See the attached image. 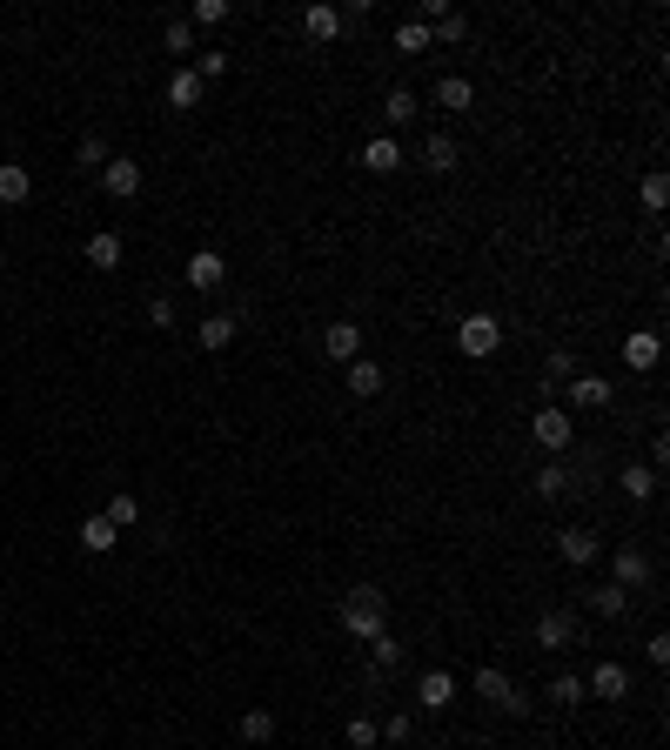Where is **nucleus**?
Returning a JSON list of instances; mask_svg holds the SVG:
<instances>
[{"label":"nucleus","instance_id":"nucleus-1","mask_svg":"<svg viewBox=\"0 0 670 750\" xmlns=\"http://www.w3.org/2000/svg\"><path fill=\"white\" fill-rule=\"evenodd\" d=\"M382 623H389V596L376 590V583H356V590L342 596V630H349V637H382Z\"/></svg>","mask_w":670,"mask_h":750},{"label":"nucleus","instance_id":"nucleus-2","mask_svg":"<svg viewBox=\"0 0 670 750\" xmlns=\"http://www.w3.org/2000/svg\"><path fill=\"white\" fill-rule=\"evenodd\" d=\"M469 690H476V697H483L490 710H503V717H523V704H530V697H523V690H516L510 677L496 670V663H483V670L469 677Z\"/></svg>","mask_w":670,"mask_h":750},{"label":"nucleus","instance_id":"nucleus-3","mask_svg":"<svg viewBox=\"0 0 670 750\" xmlns=\"http://www.w3.org/2000/svg\"><path fill=\"white\" fill-rule=\"evenodd\" d=\"M456 349H463L469 362L496 355L503 349V322H496V315H469V322H456Z\"/></svg>","mask_w":670,"mask_h":750},{"label":"nucleus","instance_id":"nucleus-4","mask_svg":"<svg viewBox=\"0 0 670 750\" xmlns=\"http://www.w3.org/2000/svg\"><path fill=\"white\" fill-rule=\"evenodd\" d=\"M530 436L543 442V449H550V456H563V449H570V442H577V416H570V409H557V402H550V409H536Z\"/></svg>","mask_w":670,"mask_h":750},{"label":"nucleus","instance_id":"nucleus-5","mask_svg":"<svg viewBox=\"0 0 670 750\" xmlns=\"http://www.w3.org/2000/svg\"><path fill=\"white\" fill-rule=\"evenodd\" d=\"M141 181L148 175H141V161H128V155H108V168H101V188H108L114 201H134L141 195Z\"/></svg>","mask_w":670,"mask_h":750},{"label":"nucleus","instance_id":"nucleus-6","mask_svg":"<svg viewBox=\"0 0 670 750\" xmlns=\"http://www.w3.org/2000/svg\"><path fill=\"white\" fill-rule=\"evenodd\" d=\"M530 637H536V650H570V643H577V617H570V610H543Z\"/></svg>","mask_w":670,"mask_h":750},{"label":"nucleus","instance_id":"nucleus-7","mask_svg":"<svg viewBox=\"0 0 670 750\" xmlns=\"http://www.w3.org/2000/svg\"><path fill=\"white\" fill-rule=\"evenodd\" d=\"M610 570H617V590H644L650 576H657V570H650V556L637 550V543H624V550H610Z\"/></svg>","mask_w":670,"mask_h":750},{"label":"nucleus","instance_id":"nucleus-8","mask_svg":"<svg viewBox=\"0 0 670 750\" xmlns=\"http://www.w3.org/2000/svg\"><path fill=\"white\" fill-rule=\"evenodd\" d=\"M563 389H570V402H577V409H610V396H617V382H610V375H570V382H563Z\"/></svg>","mask_w":670,"mask_h":750},{"label":"nucleus","instance_id":"nucleus-9","mask_svg":"<svg viewBox=\"0 0 670 750\" xmlns=\"http://www.w3.org/2000/svg\"><path fill=\"white\" fill-rule=\"evenodd\" d=\"M181 282H188V288H222V282H228V262L215 255V248H195V255H188V268H181Z\"/></svg>","mask_w":670,"mask_h":750},{"label":"nucleus","instance_id":"nucleus-10","mask_svg":"<svg viewBox=\"0 0 670 750\" xmlns=\"http://www.w3.org/2000/svg\"><path fill=\"white\" fill-rule=\"evenodd\" d=\"M322 349H329L335 362L349 369V362L362 355V322H329V329H322Z\"/></svg>","mask_w":670,"mask_h":750},{"label":"nucleus","instance_id":"nucleus-11","mask_svg":"<svg viewBox=\"0 0 670 750\" xmlns=\"http://www.w3.org/2000/svg\"><path fill=\"white\" fill-rule=\"evenodd\" d=\"M624 362L637 375H650L657 362H664V342H657V329H637V335H624Z\"/></svg>","mask_w":670,"mask_h":750},{"label":"nucleus","instance_id":"nucleus-12","mask_svg":"<svg viewBox=\"0 0 670 750\" xmlns=\"http://www.w3.org/2000/svg\"><path fill=\"white\" fill-rule=\"evenodd\" d=\"M416 704L423 710H449L456 704V677H449V670H423V677H416Z\"/></svg>","mask_w":670,"mask_h":750},{"label":"nucleus","instance_id":"nucleus-13","mask_svg":"<svg viewBox=\"0 0 670 750\" xmlns=\"http://www.w3.org/2000/svg\"><path fill=\"white\" fill-rule=\"evenodd\" d=\"M583 690H590V697H603V704H617V697H630V670H624V663H597Z\"/></svg>","mask_w":670,"mask_h":750},{"label":"nucleus","instance_id":"nucleus-14","mask_svg":"<svg viewBox=\"0 0 670 750\" xmlns=\"http://www.w3.org/2000/svg\"><path fill=\"white\" fill-rule=\"evenodd\" d=\"M342 389H349V396H356V402L382 396V369H376V362H369V355H356V362L342 369Z\"/></svg>","mask_w":670,"mask_h":750},{"label":"nucleus","instance_id":"nucleus-15","mask_svg":"<svg viewBox=\"0 0 670 750\" xmlns=\"http://www.w3.org/2000/svg\"><path fill=\"white\" fill-rule=\"evenodd\" d=\"M362 168H369V175H396V168H402L396 134H376V141H362Z\"/></svg>","mask_w":670,"mask_h":750},{"label":"nucleus","instance_id":"nucleus-16","mask_svg":"<svg viewBox=\"0 0 670 750\" xmlns=\"http://www.w3.org/2000/svg\"><path fill=\"white\" fill-rule=\"evenodd\" d=\"M436 108H449V114H469V108H476L469 74H443V81H436Z\"/></svg>","mask_w":670,"mask_h":750},{"label":"nucleus","instance_id":"nucleus-17","mask_svg":"<svg viewBox=\"0 0 670 750\" xmlns=\"http://www.w3.org/2000/svg\"><path fill=\"white\" fill-rule=\"evenodd\" d=\"M557 556L583 570V563H597V556H603V543H597L590 530H563V536H557Z\"/></svg>","mask_w":670,"mask_h":750},{"label":"nucleus","instance_id":"nucleus-18","mask_svg":"<svg viewBox=\"0 0 670 750\" xmlns=\"http://www.w3.org/2000/svg\"><path fill=\"white\" fill-rule=\"evenodd\" d=\"M27 195H34V175H27L21 161H0V201H7V208H21Z\"/></svg>","mask_w":670,"mask_h":750},{"label":"nucleus","instance_id":"nucleus-19","mask_svg":"<svg viewBox=\"0 0 670 750\" xmlns=\"http://www.w3.org/2000/svg\"><path fill=\"white\" fill-rule=\"evenodd\" d=\"M530 489L543 496V503H557L563 489H570V469H563V456H550V463L536 469V476H530Z\"/></svg>","mask_w":670,"mask_h":750},{"label":"nucleus","instance_id":"nucleus-20","mask_svg":"<svg viewBox=\"0 0 670 750\" xmlns=\"http://www.w3.org/2000/svg\"><path fill=\"white\" fill-rule=\"evenodd\" d=\"M114 543H121V530H114L108 516H88V523H81V550L88 556H108Z\"/></svg>","mask_w":670,"mask_h":750},{"label":"nucleus","instance_id":"nucleus-21","mask_svg":"<svg viewBox=\"0 0 670 750\" xmlns=\"http://www.w3.org/2000/svg\"><path fill=\"white\" fill-rule=\"evenodd\" d=\"M302 27H309V41H335V34H342V14H335V7H322V0H309Z\"/></svg>","mask_w":670,"mask_h":750},{"label":"nucleus","instance_id":"nucleus-22","mask_svg":"<svg viewBox=\"0 0 670 750\" xmlns=\"http://www.w3.org/2000/svg\"><path fill=\"white\" fill-rule=\"evenodd\" d=\"M235 329H242V315H208V322H201V349H228V342H235Z\"/></svg>","mask_w":670,"mask_h":750},{"label":"nucleus","instance_id":"nucleus-23","mask_svg":"<svg viewBox=\"0 0 670 750\" xmlns=\"http://www.w3.org/2000/svg\"><path fill=\"white\" fill-rule=\"evenodd\" d=\"M423 168L429 175H449V168H456V141H449V134H429L423 141Z\"/></svg>","mask_w":670,"mask_h":750},{"label":"nucleus","instance_id":"nucleus-24","mask_svg":"<svg viewBox=\"0 0 670 750\" xmlns=\"http://www.w3.org/2000/svg\"><path fill=\"white\" fill-rule=\"evenodd\" d=\"M88 268H121V235H88Z\"/></svg>","mask_w":670,"mask_h":750},{"label":"nucleus","instance_id":"nucleus-25","mask_svg":"<svg viewBox=\"0 0 670 750\" xmlns=\"http://www.w3.org/2000/svg\"><path fill=\"white\" fill-rule=\"evenodd\" d=\"M195 101H201V74L195 67H181L175 81H168V108H195Z\"/></svg>","mask_w":670,"mask_h":750},{"label":"nucleus","instance_id":"nucleus-26","mask_svg":"<svg viewBox=\"0 0 670 750\" xmlns=\"http://www.w3.org/2000/svg\"><path fill=\"white\" fill-rule=\"evenodd\" d=\"M242 737L248 744H275V710H262V704L242 710Z\"/></svg>","mask_w":670,"mask_h":750},{"label":"nucleus","instance_id":"nucleus-27","mask_svg":"<svg viewBox=\"0 0 670 750\" xmlns=\"http://www.w3.org/2000/svg\"><path fill=\"white\" fill-rule=\"evenodd\" d=\"M429 41H436V27H429V21H402L396 27V54H423Z\"/></svg>","mask_w":670,"mask_h":750},{"label":"nucleus","instance_id":"nucleus-28","mask_svg":"<svg viewBox=\"0 0 670 750\" xmlns=\"http://www.w3.org/2000/svg\"><path fill=\"white\" fill-rule=\"evenodd\" d=\"M590 610H597V617H624V610H630V590L603 583V590H590Z\"/></svg>","mask_w":670,"mask_h":750},{"label":"nucleus","instance_id":"nucleus-29","mask_svg":"<svg viewBox=\"0 0 670 750\" xmlns=\"http://www.w3.org/2000/svg\"><path fill=\"white\" fill-rule=\"evenodd\" d=\"M382 114H389V128H409V121H416V94H409V88H389Z\"/></svg>","mask_w":670,"mask_h":750},{"label":"nucleus","instance_id":"nucleus-30","mask_svg":"<svg viewBox=\"0 0 670 750\" xmlns=\"http://www.w3.org/2000/svg\"><path fill=\"white\" fill-rule=\"evenodd\" d=\"M108 523H114V530H134V523H141V503H134L128 489H121V496H108Z\"/></svg>","mask_w":670,"mask_h":750},{"label":"nucleus","instance_id":"nucleus-31","mask_svg":"<svg viewBox=\"0 0 670 750\" xmlns=\"http://www.w3.org/2000/svg\"><path fill=\"white\" fill-rule=\"evenodd\" d=\"M369 657H376V670H402V643L382 630V637H369Z\"/></svg>","mask_w":670,"mask_h":750},{"label":"nucleus","instance_id":"nucleus-32","mask_svg":"<svg viewBox=\"0 0 670 750\" xmlns=\"http://www.w3.org/2000/svg\"><path fill=\"white\" fill-rule=\"evenodd\" d=\"M228 14H235L228 0H195V14H188V27H222Z\"/></svg>","mask_w":670,"mask_h":750},{"label":"nucleus","instance_id":"nucleus-33","mask_svg":"<svg viewBox=\"0 0 670 750\" xmlns=\"http://www.w3.org/2000/svg\"><path fill=\"white\" fill-rule=\"evenodd\" d=\"M161 47H168V54H195V27L168 21V27H161Z\"/></svg>","mask_w":670,"mask_h":750},{"label":"nucleus","instance_id":"nucleus-34","mask_svg":"<svg viewBox=\"0 0 670 750\" xmlns=\"http://www.w3.org/2000/svg\"><path fill=\"white\" fill-rule=\"evenodd\" d=\"M624 489H630V496H637V503H650V496H657V469H624Z\"/></svg>","mask_w":670,"mask_h":750},{"label":"nucleus","instance_id":"nucleus-35","mask_svg":"<svg viewBox=\"0 0 670 750\" xmlns=\"http://www.w3.org/2000/svg\"><path fill=\"white\" fill-rule=\"evenodd\" d=\"M637 201H644L650 215H664V201H670V181H664V175H644V188H637Z\"/></svg>","mask_w":670,"mask_h":750},{"label":"nucleus","instance_id":"nucleus-36","mask_svg":"<svg viewBox=\"0 0 670 750\" xmlns=\"http://www.w3.org/2000/svg\"><path fill=\"white\" fill-rule=\"evenodd\" d=\"M74 161H81V168H108V141H101V134H88V141H81V148H74Z\"/></svg>","mask_w":670,"mask_h":750},{"label":"nucleus","instance_id":"nucleus-37","mask_svg":"<svg viewBox=\"0 0 670 750\" xmlns=\"http://www.w3.org/2000/svg\"><path fill=\"white\" fill-rule=\"evenodd\" d=\"M550 697H557V704H583L590 690H583V677H570V670H563L557 684H550Z\"/></svg>","mask_w":670,"mask_h":750},{"label":"nucleus","instance_id":"nucleus-38","mask_svg":"<svg viewBox=\"0 0 670 750\" xmlns=\"http://www.w3.org/2000/svg\"><path fill=\"white\" fill-rule=\"evenodd\" d=\"M376 737H382V724H369V717H349V744H356V750H376Z\"/></svg>","mask_w":670,"mask_h":750},{"label":"nucleus","instance_id":"nucleus-39","mask_svg":"<svg viewBox=\"0 0 670 750\" xmlns=\"http://www.w3.org/2000/svg\"><path fill=\"white\" fill-rule=\"evenodd\" d=\"M148 329H175V302L168 295H148Z\"/></svg>","mask_w":670,"mask_h":750},{"label":"nucleus","instance_id":"nucleus-40","mask_svg":"<svg viewBox=\"0 0 670 750\" xmlns=\"http://www.w3.org/2000/svg\"><path fill=\"white\" fill-rule=\"evenodd\" d=\"M195 74H201V81H215V74H228V54H195Z\"/></svg>","mask_w":670,"mask_h":750},{"label":"nucleus","instance_id":"nucleus-41","mask_svg":"<svg viewBox=\"0 0 670 750\" xmlns=\"http://www.w3.org/2000/svg\"><path fill=\"white\" fill-rule=\"evenodd\" d=\"M570 375H577V355L557 349V355H550V382H570Z\"/></svg>","mask_w":670,"mask_h":750},{"label":"nucleus","instance_id":"nucleus-42","mask_svg":"<svg viewBox=\"0 0 670 750\" xmlns=\"http://www.w3.org/2000/svg\"><path fill=\"white\" fill-rule=\"evenodd\" d=\"M409 730H416V724H409V717H402V710H396V717L382 724V737H389V744H409Z\"/></svg>","mask_w":670,"mask_h":750},{"label":"nucleus","instance_id":"nucleus-43","mask_svg":"<svg viewBox=\"0 0 670 750\" xmlns=\"http://www.w3.org/2000/svg\"><path fill=\"white\" fill-rule=\"evenodd\" d=\"M436 34H443V41H463L469 21H463V14H443V21H436Z\"/></svg>","mask_w":670,"mask_h":750},{"label":"nucleus","instance_id":"nucleus-44","mask_svg":"<svg viewBox=\"0 0 670 750\" xmlns=\"http://www.w3.org/2000/svg\"><path fill=\"white\" fill-rule=\"evenodd\" d=\"M644 657H650V663H657V670H664V663H670V637H664V630H657V637H650V643H644Z\"/></svg>","mask_w":670,"mask_h":750},{"label":"nucleus","instance_id":"nucleus-45","mask_svg":"<svg viewBox=\"0 0 670 750\" xmlns=\"http://www.w3.org/2000/svg\"><path fill=\"white\" fill-rule=\"evenodd\" d=\"M0 275H7V255H0Z\"/></svg>","mask_w":670,"mask_h":750}]
</instances>
